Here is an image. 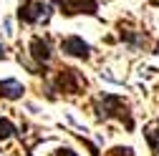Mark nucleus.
<instances>
[{
	"mask_svg": "<svg viewBox=\"0 0 159 156\" xmlns=\"http://www.w3.org/2000/svg\"><path fill=\"white\" fill-rule=\"evenodd\" d=\"M30 55L38 61V66H43V63H48L51 61V55H53V50H51V43L46 41V38H33L30 41Z\"/></svg>",
	"mask_w": 159,
	"mask_h": 156,
	"instance_id": "423d86ee",
	"label": "nucleus"
},
{
	"mask_svg": "<svg viewBox=\"0 0 159 156\" xmlns=\"http://www.w3.org/2000/svg\"><path fill=\"white\" fill-rule=\"evenodd\" d=\"M98 119H119L121 124H126V128H134L129 106L121 96H101L98 98Z\"/></svg>",
	"mask_w": 159,
	"mask_h": 156,
	"instance_id": "f257e3e1",
	"label": "nucleus"
},
{
	"mask_svg": "<svg viewBox=\"0 0 159 156\" xmlns=\"http://www.w3.org/2000/svg\"><path fill=\"white\" fill-rule=\"evenodd\" d=\"M61 50L66 55H73V58H81V61H86V58H91V46L84 43L78 35H68L61 41Z\"/></svg>",
	"mask_w": 159,
	"mask_h": 156,
	"instance_id": "20e7f679",
	"label": "nucleus"
},
{
	"mask_svg": "<svg viewBox=\"0 0 159 156\" xmlns=\"http://www.w3.org/2000/svg\"><path fill=\"white\" fill-rule=\"evenodd\" d=\"M157 133H159V131H157Z\"/></svg>",
	"mask_w": 159,
	"mask_h": 156,
	"instance_id": "f8f14e48",
	"label": "nucleus"
},
{
	"mask_svg": "<svg viewBox=\"0 0 159 156\" xmlns=\"http://www.w3.org/2000/svg\"><path fill=\"white\" fill-rule=\"evenodd\" d=\"M56 83H58V88L66 91V93H81V88L86 86V81L81 78V73H78L76 68H61V71H58Z\"/></svg>",
	"mask_w": 159,
	"mask_h": 156,
	"instance_id": "7ed1b4c3",
	"label": "nucleus"
},
{
	"mask_svg": "<svg viewBox=\"0 0 159 156\" xmlns=\"http://www.w3.org/2000/svg\"><path fill=\"white\" fill-rule=\"evenodd\" d=\"M23 83L15 81V78H5V81H0V98H8V101H18L23 98Z\"/></svg>",
	"mask_w": 159,
	"mask_h": 156,
	"instance_id": "0eeeda50",
	"label": "nucleus"
},
{
	"mask_svg": "<svg viewBox=\"0 0 159 156\" xmlns=\"http://www.w3.org/2000/svg\"><path fill=\"white\" fill-rule=\"evenodd\" d=\"M3 58H5V48H3V46H0V61H3Z\"/></svg>",
	"mask_w": 159,
	"mask_h": 156,
	"instance_id": "9d476101",
	"label": "nucleus"
},
{
	"mask_svg": "<svg viewBox=\"0 0 159 156\" xmlns=\"http://www.w3.org/2000/svg\"><path fill=\"white\" fill-rule=\"evenodd\" d=\"M152 5H157V8H159V0H152Z\"/></svg>",
	"mask_w": 159,
	"mask_h": 156,
	"instance_id": "9b49d317",
	"label": "nucleus"
},
{
	"mask_svg": "<svg viewBox=\"0 0 159 156\" xmlns=\"http://www.w3.org/2000/svg\"><path fill=\"white\" fill-rule=\"evenodd\" d=\"M53 156H76L71 149H58V151H53Z\"/></svg>",
	"mask_w": 159,
	"mask_h": 156,
	"instance_id": "1a4fd4ad",
	"label": "nucleus"
},
{
	"mask_svg": "<svg viewBox=\"0 0 159 156\" xmlns=\"http://www.w3.org/2000/svg\"><path fill=\"white\" fill-rule=\"evenodd\" d=\"M15 133V126L8 121V119H0V141H5V139H10V136Z\"/></svg>",
	"mask_w": 159,
	"mask_h": 156,
	"instance_id": "6e6552de",
	"label": "nucleus"
},
{
	"mask_svg": "<svg viewBox=\"0 0 159 156\" xmlns=\"http://www.w3.org/2000/svg\"><path fill=\"white\" fill-rule=\"evenodd\" d=\"M51 3H43V0H23L20 8H18V18L20 23H41V20H48L51 18Z\"/></svg>",
	"mask_w": 159,
	"mask_h": 156,
	"instance_id": "f03ea898",
	"label": "nucleus"
},
{
	"mask_svg": "<svg viewBox=\"0 0 159 156\" xmlns=\"http://www.w3.org/2000/svg\"><path fill=\"white\" fill-rule=\"evenodd\" d=\"M61 13L66 15H76V13H86V15H96L98 13V3L96 0H61Z\"/></svg>",
	"mask_w": 159,
	"mask_h": 156,
	"instance_id": "39448f33",
	"label": "nucleus"
}]
</instances>
